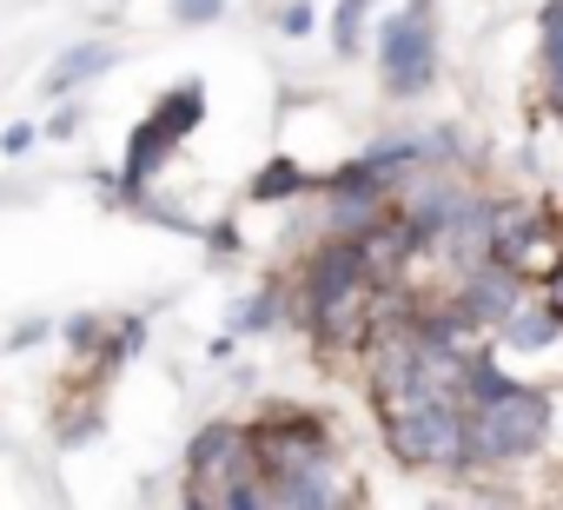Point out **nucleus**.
I'll return each instance as SVG.
<instances>
[{
    "label": "nucleus",
    "instance_id": "f257e3e1",
    "mask_svg": "<svg viewBox=\"0 0 563 510\" xmlns=\"http://www.w3.org/2000/svg\"><path fill=\"white\" fill-rule=\"evenodd\" d=\"M378 411H385V444L398 464H411V470H464L471 464V418H464L457 391L418 385Z\"/></svg>",
    "mask_w": 563,
    "mask_h": 510
},
{
    "label": "nucleus",
    "instance_id": "f03ea898",
    "mask_svg": "<svg viewBox=\"0 0 563 510\" xmlns=\"http://www.w3.org/2000/svg\"><path fill=\"white\" fill-rule=\"evenodd\" d=\"M464 418H471V464H464V470L523 464V457L543 451V437H550V398L530 391V385H517V378H504L497 391L471 398Z\"/></svg>",
    "mask_w": 563,
    "mask_h": 510
},
{
    "label": "nucleus",
    "instance_id": "7ed1b4c3",
    "mask_svg": "<svg viewBox=\"0 0 563 510\" xmlns=\"http://www.w3.org/2000/svg\"><path fill=\"white\" fill-rule=\"evenodd\" d=\"M186 503L199 510H265V470L245 424H206L186 451Z\"/></svg>",
    "mask_w": 563,
    "mask_h": 510
},
{
    "label": "nucleus",
    "instance_id": "20e7f679",
    "mask_svg": "<svg viewBox=\"0 0 563 510\" xmlns=\"http://www.w3.org/2000/svg\"><path fill=\"white\" fill-rule=\"evenodd\" d=\"M378 74H385V87H391L398 100H411V93H424V87H431V74H438L431 0H411L405 14H391V21H385V34H378Z\"/></svg>",
    "mask_w": 563,
    "mask_h": 510
},
{
    "label": "nucleus",
    "instance_id": "39448f33",
    "mask_svg": "<svg viewBox=\"0 0 563 510\" xmlns=\"http://www.w3.org/2000/svg\"><path fill=\"white\" fill-rule=\"evenodd\" d=\"M265 503H278V510H339V503H358V484L325 444V451L299 457L292 470H272L265 477Z\"/></svg>",
    "mask_w": 563,
    "mask_h": 510
},
{
    "label": "nucleus",
    "instance_id": "423d86ee",
    "mask_svg": "<svg viewBox=\"0 0 563 510\" xmlns=\"http://www.w3.org/2000/svg\"><path fill=\"white\" fill-rule=\"evenodd\" d=\"M490 259H504L510 273H550L563 259V245H556V225L537 212V206H510L497 199V225H490Z\"/></svg>",
    "mask_w": 563,
    "mask_h": 510
},
{
    "label": "nucleus",
    "instance_id": "0eeeda50",
    "mask_svg": "<svg viewBox=\"0 0 563 510\" xmlns=\"http://www.w3.org/2000/svg\"><path fill=\"white\" fill-rule=\"evenodd\" d=\"M245 431H252V457H258L265 477H272V470H292L299 457H312V451L332 444V431H325L319 411H272V418H258V424H245Z\"/></svg>",
    "mask_w": 563,
    "mask_h": 510
},
{
    "label": "nucleus",
    "instance_id": "6e6552de",
    "mask_svg": "<svg viewBox=\"0 0 563 510\" xmlns=\"http://www.w3.org/2000/svg\"><path fill=\"white\" fill-rule=\"evenodd\" d=\"M490 225H497V199L464 192L424 252H438V259H444L451 273H471V266H484V259H490Z\"/></svg>",
    "mask_w": 563,
    "mask_h": 510
},
{
    "label": "nucleus",
    "instance_id": "1a4fd4ad",
    "mask_svg": "<svg viewBox=\"0 0 563 510\" xmlns=\"http://www.w3.org/2000/svg\"><path fill=\"white\" fill-rule=\"evenodd\" d=\"M517 299H523V273H510L504 259H484V266L457 273V292H451L444 306H451L457 319H471V325L484 332V325H497V319H504V312H510Z\"/></svg>",
    "mask_w": 563,
    "mask_h": 510
},
{
    "label": "nucleus",
    "instance_id": "9d476101",
    "mask_svg": "<svg viewBox=\"0 0 563 510\" xmlns=\"http://www.w3.org/2000/svg\"><path fill=\"white\" fill-rule=\"evenodd\" d=\"M497 339L510 345V352H543V345H556L563 339V319L550 312V306H510L504 319H497Z\"/></svg>",
    "mask_w": 563,
    "mask_h": 510
},
{
    "label": "nucleus",
    "instance_id": "9b49d317",
    "mask_svg": "<svg viewBox=\"0 0 563 510\" xmlns=\"http://www.w3.org/2000/svg\"><path fill=\"white\" fill-rule=\"evenodd\" d=\"M543 93L550 107H563V0L543 8Z\"/></svg>",
    "mask_w": 563,
    "mask_h": 510
},
{
    "label": "nucleus",
    "instance_id": "f8f14e48",
    "mask_svg": "<svg viewBox=\"0 0 563 510\" xmlns=\"http://www.w3.org/2000/svg\"><path fill=\"white\" fill-rule=\"evenodd\" d=\"M199 113H206L199 87H179V93H173V100H166V107L153 113V126H159V133H173V140H186V133L199 126Z\"/></svg>",
    "mask_w": 563,
    "mask_h": 510
},
{
    "label": "nucleus",
    "instance_id": "ddd939ff",
    "mask_svg": "<svg viewBox=\"0 0 563 510\" xmlns=\"http://www.w3.org/2000/svg\"><path fill=\"white\" fill-rule=\"evenodd\" d=\"M100 67H107V47H80V54H67V60L47 74V93H74V87H80V80H93Z\"/></svg>",
    "mask_w": 563,
    "mask_h": 510
},
{
    "label": "nucleus",
    "instance_id": "4468645a",
    "mask_svg": "<svg viewBox=\"0 0 563 510\" xmlns=\"http://www.w3.org/2000/svg\"><path fill=\"white\" fill-rule=\"evenodd\" d=\"M278 319H286V299H278V292L265 286V292H252V299H245V312H239V332H272Z\"/></svg>",
    "mask_w": 563,
    "mask_h": 510
},
{
    "label": "nucleus",
    "instance_id": "2eb2a0df",
    "mask_svg": "<svg viewBox=\"0 0 563 510\" xmlns=\"http://www.w3.org/2000/svg\"><path fill=\"white\" fill-rule=\"evenodd\" d=\"M358 21H365V0H339V27H332L339 54H358Z\"/></svg>",
    "mask_w": 563,
    "mask_h": 510
},
{
    "label": "nucleus",
    "instance_id": "dca6fc26",
    "mask_svg": "<svg viewBox=\"0 0 563 510\" xmlns=\"http://www.w3.org/2000/svg\"><path fill=\"white\" fill-rule=\"evenodd\" d=\"M292 186H299V173H292V166H272V173H258V186H252V192H258V199H286Z\"/></svg>",
    "mask_w": 563,
    "mask_h": 510
},
{
    "label": "nucleus",
    "instance_id": "f3484780",
    "mask_svg": "<svg viewBox=\"0 0 563 510\" xmlns=\"http://www.w3.org/2000/svg\"><path fill=\"white\" fill-rule=\"evenodd\" d=\"M225 0H179V21H219Z\"/></svg>",
    "mask_w": 563,
    "mask_h": 510
},
{
    "label": "nucleus",
    "instance_id": "a211bd4d",
    "mask_svg": "<svg viewBox=\"0 0 563 510\" xmlns=\"http://www.w3.org/2000/svg\"><path fill=\"white\" fill-rule=\"evenodd\" d=\"M543 306H550V312L563 319V259H556V266L543 273Z\"/></svg>",
    "mask_w": 563,
    "mask_h": 510
}]
</instances>
